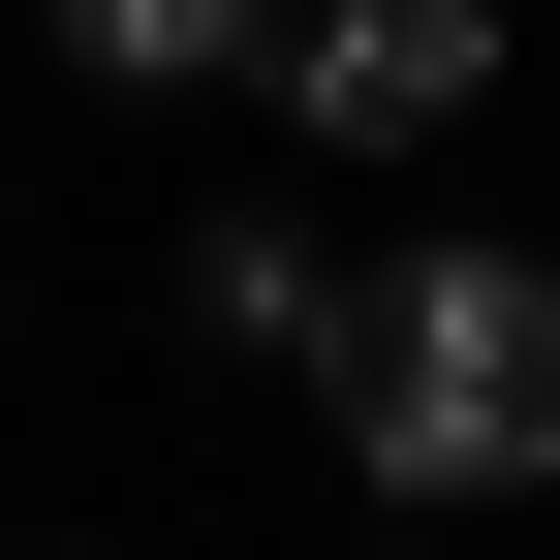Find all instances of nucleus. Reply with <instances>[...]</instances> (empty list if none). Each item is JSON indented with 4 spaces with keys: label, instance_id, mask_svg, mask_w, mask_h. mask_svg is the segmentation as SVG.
<instances>
[{
    "label": "nucleus",
    "instance_id": "nucleus-1",
    "mask_svg": "<svg viewBox=\"0 0 560 560\" xmlns=\"http://www.w3.org/2000/svg\"><path fill=\"white\" fill-rule=\"evenodd\" d=\"M312 405H342V467H374L405 529L436 499H529L560 467V249H374L342 342H312Z\"/></svg>",
    "mask_w": 560,
    "mask_h": 560
},
{
    "label": "nucleus",
    "instance_id": "nucleus-2",
    "mask_svg": "<svg viewBox=\"0 0 560 560\" xmlns=\"http://www.w3.org/2000/svg\"><path fill=\"white\" fill-rule=\"evenodd\" d=\"M467 94H499V0H280V125H312L342 187H374V156H436Z\"/></svg>",
    "mask_w": 560,
    "mask_h": 560
},
{
    "label": "nucleus",
    "instance_id": "nucleus-3",
    "mask_svg": "<svg viewBox=\"0 0 560 560\" xmlns=\"http://www.w3.org/2000/svg\"><path fill=\"white\" fill-rule=\"evenodd\" d=\"M94 94H219V62H280V0H32Z\"/></svg>",
    "mask_w": 560,
    "mask_h": 560
},
{
    "label": "nucleus",
    "instance_id": "nucleus-4",
    "mask_svg": "<svg viewBox=\"0 0 560 560\" xmlns=\"http://www.w3.org/2000/svg\"><path fill=\"white\" fill-rule=\"evenodd\" d=\"M187 342H280V374H312V342H342V249L312 219H219V249H187Z\"/></svg>",
    "mask_w": 560,
    "mask_h": 560
}]
</instances>
